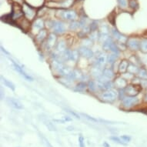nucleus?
Listing matches in <instances>:
<instances>
[{"mask_svg": "<svg viewBox=\"0 0 147 147\" xmlns=\"http://www.w3.org/2000/svg\"><path fill=\"white\" fill-rule=\"evenodd\" d=\"M118 3L122 9L127 7V0H118Z\"/></svg>", "mask_w": 147, "mask_h": 147, "instance_id": "obj_35", "label": "nucleus"}, {"mask_svg": "<svg viewBox=\"0 0 147 147\" xmlns=\"http://www.w3.org/2000/svg\"><path fill=\"white\" fill-rule=\"evenodd\" d=\"M138 76L140 79L147 80V71L145 69H140L139 72H138Z\"/></svg>", "mask_w": 147, "mask_h": 147, "instance_id": "obj_23", "label": "nucleus"}, {"mask_svg": "<svg viewBox=\"0 0 147 147\" xmlns=\"http://www.w3.org/2000/svg\"><path fill=\"white\" fill-rule=\"evenodd\" d=\"M128 66H129V63L126 60H123L120 63L119 65V71L121 73H124L127 71Z\"/></svg>", "mask_w": 147, "mask_h": 147, "instance_id": "obj_17", "label": "nucleus"}, {"mask_svg": "<svg viewBox=\"0 0 147 147\" xmlns=\"http://www.w3.org/2000/svg\"><path fill=\"white\" fill-rule=\"evenodd\" d=\"M79 27H80V23L77 22H72L69 26L70 29H72V30H75V29H77Z\"/></svg>", "mask_w": 147, "mask_h": 147, "instance_id": "obj_33", "label": "nucleus"}, {"mask_svg": "<svg viewBox=\"0 0 147 147\" xmlns=\"http://www.w3.org/2000/svg\"><path fill=\"white\" fill-rule=\"evenodd\" d=\"M110 140H113L115 142H117L119 144H121V145H126V142H124L121 138H119L117 136H111L110 137Z\"/></svg>", "mask_w": 147, "mask_h": 147, "instance_id": "obj_29", "label": "nucleus"}, {"mask_svg": "<svg viewBox=\"0 0 147 147\" xmlns=\"http://www.w3.org/2000/svg\"><path fill=\"white\" fill-rule=\"evenodd\" d=\"M103 146L104 147H110V146H109V145L106 142H103Z\"/></svg>", "mask_w": 147, "mask_h": 147, "instance_id": "obj_43", "label": "nucleus"}, {"mask_svg": "<svg viewBox=\"0 0 147 147\" xmlns=\"http://www.w3.org/2000/svg\"><path fill=\"white\" fill-rule=\"evenodd\" d=\"M117 58H118V54L113 53V54L108 56V62L109 63H113L114 62H116Z\"/></svg>", "mask_w": 147, "mask_h": 147, "instance_id": "obj_28", "label": "nucleus"}, {"mask_svg": "<svg viewBox=\"0 0 147 147\" xmlns=\"http://www.w3.org/2000/svg\"><path fill=\"white\" fill-rule=\"evenodd\" d=\"M44 27V22L42 20H36L33 23V29L36 30H42Z\"/></svg>", "mask_w": 147, "mask_h": 147, "instance_id": "obj_15", "label": "nucleus"}, {"mask_svg": "<svg viewBox=\"0 0 147 147\" xmlns=\"http://www.w3.org/2000/svg\"><path fill=\"white\" fill-rule=\"evenodd\" d=\"M129 6H130L132 9H137L138 6H139V4H138L136 0H130L129 3Z\"/></svg>", "mask_w": 147, "mask_h": 147, "instance_id": "obj_31", "label": "nucleus"}, {"mask_svg": "<svg viewBox=\"0 0 147 147\" xmlns=\"http://www.w3.org/2000/svg\"><path fill=\"white\" fill-rule=\"evenodd\" d=\"M1 79H2V81H3V83L5 84V86H7L8 88H9V89H11L12 90H14L15 86L12 82H10V81H9V80H6V79H5L4 77H3V76H1Z\"/></svg>", "mask_w": 147, "mask_h": 147, "instance_id": "obj_26", "label": "nucleus"}, {"mask_svg": "<svg viewBox=\"0 0 147 147\" xmlns=\"http://www.w3.org/2000/svg\"><path fill=\"white\" fill-rule=\"evenodd\" d=\"M88 88L91 92H95L96 89V84L93 81H89V83H88Z\"/></svg>", "mask_w": 147, "mask_h": 147, "instance_id": "obj_30", "label": "nucleus"}, {"mask_svg": "<svg viewBox=\"0 0 147 147\" xmlns=\"http://www.w3.org/2000/svg\"><path fill=\"white\" fill-rule=\"evenodd\" d=\"M115 86L119 89H124L127 86V82H126L125 79H123V78H117L115 81Z\"/></svg>", "mask_w": 147, "mask_h": 147, "instance_id": "obj_14", "label": "nucleus"}, {"mask_svg": "<svg viewBox=\"0 0 147 147\" xmlns=\"http://www.w3.org/2000/svg\"><path fill=\"white\" fill-rule=\"evenodd\" d=\"M140 50L143 53H147V39H142L140 43Z\"/></svg>", "mask_w": 147, "mask_h": 147, "instance_id": "obj_24", "label": "nucleus"}, {"mask_svg": "<svg viewBox=\"0 0 147 147\" xmlns=\"http://www.w3.org/2000/svg\"><path fill=\"white\" fill-rule=\"evenodd\" d=\"M65 129H66L67 130H69V131H72L74 129V128L72 127V126H68V127H66Z\"/></svg>", "mask_w": 147, "mask_h": 147, "instance_id": "obj_42", "label": "nucleus"}, {"mask_svg": "<svg viewBox=\"0 0 147 147\" xmlns=\"http://www.w3.org/2000/svg\"><path fill=\"white\" fill-rule=\"evenodd\" d=\"M44 124L46 125V127L48 128V129H49L50 131H56V128L55 127V125L49 120L44 121Z\"/></svg>", "mask_w": 147, "mask_h": 147, "instance_id": "obj_27", "label": "nucleus"}, {"mask_svg": "<svg viewBox=\"0 0 147 147\" xmlns=\"http://www.w3.org/2000/svg\"><path fill=\"white\" fill-rule=\"evenodd\" d=\"M74 74H75V79H79V80H82L83 79V75L82 73L78 71V70H74Z\"/></svg>", "mask_w": 147, "mask_h": 147, "instance_id": "obj_36", "label": "nucleus"}, {"mask_svg": "<svg viewBox=\"0 0 147 147\" xmlns=\"http://www.w3.org/2000/svg\"><path fill=\"white\" fill-rule=\"evenodd\" d=\"M46 35H47V32L45 29H42L39 31V32L38 33L37 36H36V39L39 42H42L45 38L46 37Z\"/></svg>", "mask_w": 147, "mask_h": 147, "instance_id": "obj_22", "label": "nucleus"}, {"mask_svg": "<svg viewBox=\"0 0 147 147\" xmlns=\"http://www.w3.org/2000/svg\"><path fill=\"white\" fill-rule=\"evenodd\" d=\"M62 17L66 20H75L77 17V14L75 11H65L63 12Z\"/></svg>", "mask_w": 147, "mask_h": 147, "instance_id": "obj_10", "label": "nucleus"}, {"mask_svg": "<svg viewBox=\"0 0 147 147\" xmlns=\"http://www.w3.org/2000/svg\"><path fill=\"white\" fill-rule=\"evenodd\" d=\"M65 111H67L68 113L70 114V115H72V116H74V117H76V119H80V116H79V114H77L76 113H75V112L71 111V110H68V109H66Z\"/></svg>", "mask_w": 147, "mask_h": 147, "instance_id": "obj_39", "label": "nucleus"}, {"mask_svg": "<svg viewBox=\"0 0 147 147\" xmlns=\"http://www.w3.org/2000/svg\"><path fill=\"white\" fill-rule=\"evenodd\" d=\"M102 70H103L102 68L99 67V66H97V65H95L94 67L92 68L91 70L92 75L94 77L99 78L102 75Z\"/></svg>", "mask_w": 147, "mask_h": 147, "instance_id": "obj_13", "label": "nucleus"}, {"mask_svg": "<svg viewBox=\"0 0 147 147\" xmlns=\"http://www.w3.org/2000/svg\"><path fill=\"white\" fill-rule=\"evenodd\" d=\"M139 102V99L136 96H127L123 99V106L125 108H131Z\"/></svg>", "mask_w": 147, "mask_h": 147, "instance_id": "obj_2", "label": "nucleus"}, {"mask_svg": "<svg viewBox=\"0 0 147 147\" xmlns=\"http://www.w3.org/2000/svg\"><path fill=\"white\" fill-rule=\"evenodd\" d=\"M121 139L124 141V142H129L131 140V137L130 136H129L127 135H123L121 136Z\"/></svg>", "mask_w": 147, "mask_h": 147, "instance_id": "obj_38", "label": "nucleus"}, {"mask_svg": "<svg viewBox=\"0 0 147 147\" xmlns=\"http://www.w3.org/2000/svg\"><path fill=\"white\" fill-rule=\"evenodd\" d=\"M106 62H108V56H106L103 53H99V55L96 56V65L102 68L104 65H106Z\"/></svg>", "mask_w": 147, "mask_h": 147, "instance_id": "obj_7", "label": "nucleus"}, {"mask_svg": "<svg viewBox=\"0 0 147 147\" xmlns=\"http://www.w3.org/2000/svg\"><path fill=\"white\" fill-rule=\"evenodd\" d=\"M7 102L9 103V105H10L13 108L16 109H22L23 108L22 103L19 100H17L14 98H9L7 99Z\"/></svg>", "mask_w": 147, "mask_h": 147, "instance_id": "obj_11", "label": "nucleus"}, {"mask_svg": "<svg viewBox=\"0 0 147 147\" xmlns=\"http://www.w3.org/2000/svg\"><path fill=\"white\" fill-rule=\"evenodd\" d=\"M86 84L85 82H79V83L76 85V86L75 90L78 92H82L86 89Z\"/></svg>", "mask_w": 147, "mask_h": 147, "instance_id": "obj_25", "label": "nucleus"}, {"mask_svg": "<svg viewBox=\"0 0 147 147\" xmlns=\"http://www.w3.org/2000/svg\"><path fill=\"white\" fill-rule=\"evenodd\" d=\"M102 75L105 77L108 78L109 80H111L114 77V73L111 69H108V68H105L102 70Z\"/></svg>", "mask_w": 147, "mask_h": 147, "instance_id": "obj_16", "label": "nucleus"}, {"mask_svg": "<svg viewBox=\"0 0 147 147\" xmlns=\"http://www.w3.org/2000/svg\"><path fill=\"white\" fill-rule=\"evenodd\" d=\"M127 70L129 73H132V74H138L140 69L136 65H133V64H129Z\"/></svg>", "mask_w": 147, "mask_h": 147, "instance_id": "obj_21", "label": "nucleus"}, {"mask_svg": "<svg viewBox=\"0 0 147 147\" xmlns=\"http://www.w3.org/2000/svg\"><path fill=\"white\" fill-rule=\"evenodd\" d=\"M57 51H58L59 53L62 54V53H65V51H66V46H65V42L63 40H60V41L59 42L58 44H57Z\"/></svg>", "mask_w": 147, "mask_h": 147, "instance_id": "obj_18", "label": "nucleus"}, {"mask_svg": "<svg viewBox=\"0 0 147 147\" xmlns=\"http://www.w3.org/2000/svg\"><path fill=\"white\" fill-rule=\"evenodd\" d=\"M117 92L112 89H109L107 91L104 92L101 95V99L106 102H113L116 99Z\"/></svg>", "mask_w": 147, "mask_h": 147, "instance_id": "obj_1", "label": "nucleus"}, {"mask_svg": "<svg viewBox=\"0 0 147 147\" xmlns=\"http://www.w3.org/2000/svg\"><path fill=\"white\" fill-rule=\"evenodd\" d=\"M53 30L56 33L62 34L65 32V26L63 22L60 21H56L53 22Z\"/></svg>", "mask_w": 147, "mask_h": 147, "instance_id": "obj_8", "label": "nucleus"}, {"mask_svg": "<svg viewBox=\"0 0 147 147\" xmlns=\"http://www.w3.org/2000/svg\"><path fill=\"white\" fill-rule=\"evenodd\" d=\"M140 43L141 42L136 38H129L127 40V46L132 50H138L140 49Z\"/></svg>", "mask_w": 147, "mask_h": 147, "instance_id": "obj_6", "label": "nucleus"}, {"mask_svg": "<svg viewBox=\"0 0 147 147\" xmlns=\"http://www.w3.org/2000/svg\"><path fill=\"white\" fill-rule=\"evenodd\" d=\"M56 36L54 33H51L49 35L47 42H46V49L47 50H49L53 48L54 45L56 44Z\"/></svg>", "mask_w": 147, "mask_h": 147, "instance_id": "obj_9", "label": "nucleus"}, {"mask_svg": "<svg viewBox=\"0 0 147 147\" xmlns=\"http://www.w3.org/2000/svg\"><path fill=\"white\" fill-rule=\"evenodd\" d=\"M42 140H43L44 141V144L46 145V147H53V146H52V145L50 144V142H49L48 140H46V138L45 137H43V136H42Z\"/></svg>", "mask_w": 147, "mask_h": 147, "instance_id": "obj_40", "label": "nucleus"}, {"mask_svg": "<svg viewBox=\"0 0 147 147\" xmlns=\"http://www.w3.org/2000/svg\"><path fill=\"white\" fill-rule=\"evenodd\" d=\"M78 50H79L80 56H82V57H85V58L91 59L94 56L93 52L86 46H81Z\"/></svg>", "mask_w": 147, "mask_h": 147, "instance_id": "obj_4", "label": "nucleus"}, {"mask_svg": "<svg viewBox=\"0 0 147 147\" xmlns=\"http://www.w3.org/2000/svg\"><path fill=\"white\" fill-rule=\"evenodd\" d=\"M79 144L80 147H85V140L82 136H80L79 137Z\"/></svg>", "mask_w": 147, "mask_h": 147, "instance_id": "obj_37", "label": "nucleus"}, {"mask_svg": "<svg viewBox=\"0 0 147 147\" xmlns=\"http://www.w3.org/2000/svg\"><path fill=\"white\" fill-rule=\"evenodd\" d=\"M140 91V88L136 86H128L125 88V93L128 96H136Z\"/></svg>", "mask_w": 147, "mask_h": 147, "instance_id": "obj_5", "label": "nucleus"}, {"mask_svg": "<svg viewBox=\"0 0 147 147\" xmlns=\"http://www.w3.org/2000/svg\"><path fill=\"white\" fill-rule=\"evenodd\" d=\"M22 11H23V13L28 20H32L34 16H36V12L33 10V9L32 8V6H30L26 3H25L22 6Z\"/></svg>", "mask_w": 147, "mask_h": 147, "instance_id": "obj_3", "label": "nucleus"}, {"mask_svg": "<svg viewBox=\"0 0 147 147\" xmlns=\"http://www.w3.org/2000/svg\"><path fill=\"white\" fill-rule=\"evenodd\" d=\"M146 100H147V94L146 95Z\"/></svg>", "mask_w": 147, "mask_h": 147, "instance_id": "obj_44", "label": "nucleus"}, {"mask_svg": "<svg viewBox=\"0 0 147 147\" xmlns=\"http://www.w3.org/2000/svg\"><path fill=\"white\" fill-rule=\"evenodd\" d=\"M114 42L113 41V39L109 37L106 41H105L103 42V46H102V48H103L104 50L109 51L110 50V47H111L112 44Z\"/></svg>", "mask_w": 147, "mask_h": 147, "instance_id": "obj_20", "label": "nucleus"}, {"mask_svg": "<svg viewBox=\"0 0 147 147\" xmlns=\"http://www.w3.org/2000/svg\"><path fill=\"white\" fill-rule=\"evenodd\" d=\"M81 114H82V116H84V118H86V119H88V120L91 121V122H94V123H97V122H98V119L93 118V117H92V116H89V115H87V114H85V113H81Z\"/></svg>", "mask_w": 147, "mask_h": 147, "instance_id": "obj_34", "label": "nucleus"}, {"mask_svg": "<svg viewBox=\"0 0 147 147\" xmlns=\"http://www.w3.org/2000/svg\"><path fill=\"white\" fill-rule=\"evenodd\" d=\"M79 56H80L79 50H69V60L76 62L79 58Z\"/></svg>", "mask_w": 147, "mask_h": 147, "instance_id": "obj_19", "label": "nucleus"}, {"mask_svg": "<svg viewBox=\"0 0 147 147\" xmlns=\"http://www.w3.org/2000/svg\"><path fill=\"white\" fill-rule=\"evenodd\" d=\"M112 32H113V35L114 37H115L118 41L120 42L121 43H125V42H127V38H126L125 36L122 35L120 32H119L117 31V29H113Z\"/></svg>", "mask_w": 147, "mask_h": 147, "instance_id": "obj_12", "label": "nucleus"}, {"mask_svg": "<svg viewBox=\"0 0 147 147\" xmlns=\"http://www.w3.org/2000/svg\"><path fill=\"white\" fill-rule=\"evenodd\" d=\"M54 122H56V123H65V121L64 119H53Z\"/></svg>", "mask_w": 147, "mask_h": 147, "instance_id": "obj_41", "label": "nucleus"}, {"mask_svg": "<svg viewBox=\"0 0 147 147\" xmlns=\"http://www.w3.org/2000/svg\"><path fill=\"white\" fill-rule=\"evenodd\" d=\"M98 38H99V34L97 32V31H92L91 35H90V39L92 40H96Z\"/></svg>", "mask_w": 147, "mask_h": 147, "instance_id": "obj_32", "label": "nucleus"}]
</instances>
